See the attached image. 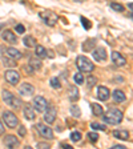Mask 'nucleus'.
Masks as SVG:
<instances>
[{
	"instance_id": "1",
	"label": "nucleus",
	"mask_w": 133,
	"mask_h": 149,
	"mask_svg": "<svg viewBox=\"0 0 133 149\" xmlns=\"http://www.w3.org/2000/svg\"><path fill=\"white\" fill-rule=\"evenodd\" d=\"M123 117H124V116H123V112H121L120 109L112 108L105 113V116H104V121H105L107 124L117 125L123 121Z\"/></svg>"
},
{
	"instance_id": "2",
	"label": "nucleus",
	"mask_w": 133,
	"mask_h": 149,
	"mask_svg": "<svg viewBox=\"0 0 133 149\" xmlns=\"http://www.w3.org/2000/svg\"><path fill=\"white\" fill-rule=\"evenodd\" d=\"M76 65L80 69V72H85V73H89V72H92L95 69V64L88 57H85V56H77Z\"/></svg>"
},
{
	"instance_id": "3",
	"label": "nucleus",
	"mask_w": 133,
	"mask_h": 149,
	"mask_svg": "<svg viewBox=\"0 0 133 149\" xmlns=\"http://www.w3.org/2000/svg\"><path fill=\"white\" fill-rule=\"evenodd\" d=\"M3 100H4V102H6L7 105H9V107H12L13 109H17L19 107L22 105V101L17 99V97H15L12 95V93L9 92V91H7V89H3Z\"/></svg>"
},
{
	"instance_id": "4",
	"label": "nucleus",
	"mask_w": 133,
	"mask_h": 149,
	"mask_svg": "<svg viewBox=\"0 0 133 149\" xmlns=\"http://www.w3.org/2000/svg\"><path fill=\"white\" fill-rule=\"evenodd\" d=\"M3 121L6 123L7 127L11 128V129H13V128H16L19 125L17 117H16L15 113L11 112V111H4L3 112Z\"/></svg>"
},
{
	"instance_id": "5",
	"label": "nucleus",
	"mask_w": 133,
	"mask_h": 149,
	"mask_svg": "<svg viewBox=\"0 0 133 149\" xmlns=\"http://www.w3.org/2000/svg\"><path fill=\"white\" fill-rule=\"evenodd\" d=\"M40 17L43 19V22L45 23L48 27H53V25L57 23L59 17L56 13H53L52 11H44L43 13H40Z\"/></svg>"
},
{
	"instance_id": "6",
	"label": "nucleus",
	"mask_w": 133,
	"mask_h": 149,
	"mask_svg": "<svg viewBox=\"0 0 133 149\" xmlns=\"http://www.w3.org/2000/svg\"><path fill=\"white\" fill-rule=\"evenodd\" d=\"M56 115H57V112H56L55 107L47 105L45 111H44V121L48 123V124H53L56 120Z\"/></svg>"
},
{
	"instance_id": "7",
	"label": "nucleus",
	"mask_w": 133,
	"mask_h": 149,
	"mask_svg": "<svg viewBox=\"0 0 133 149\" xmlns=\"http://www.w3.org/2000/svg\"><path fill=\"white\" fill-rule=\"evenodd\" d=\"M36 128L41 137H44V139H47V140H53V130L51 129L49 127L44 125L43 123H39V124L36 125Z\"/></svg>"
},
{
	"instance_id": "8",
	"label": "nucleus",
	"mask_w": 133,
	"mask_h": 149,
	"mask_svg": "<svg viewBox=\"0 0 133 149\" xmlns=\"http://www.w3.org/2000/svg\"><path fill=\"white\" fill-rule=\"evenodd\" d=\"M4 77H6L7 83L12 84V85H16V84L19 83V80H20V73H19L17 71H15V69L11 68L4 73Z\"/></svg>"
},
{
	"instance_id": "9",
	"label": "nucleus",
	"mask_w": 133,
	"mask_h": 149,
	"mask_svg": "<svg viewBox=\"0 0 133 149\" xmlns=\"http://www.w3.org/2000/svg\"><path fill=\"white\" fill-rule=\"evenodd\" d=\"M47 105H48V102H47V100L44 99L43 96H35V97H33V102H32V107H33V108L36 109L37 112H41V113H43V112L45 111Z\"/></svg>"
},
{
	"instance_id": "10",
	"label": "nucleus",
	"mask_w": 133,
	"mask_h": 149,
	"mask_svg": "<svg viewBox=\"0 0 133 149\" xmlns=\"http://www.w3.org/2000/svg\"><path fill=\"white\" fill-rule=\"evenodd\" d=\"M19 93L23 95V96H32L35 93V87L29 83H23L19 87Z\"/></svg>"
},
{
	"instance_id": "11",
	"label": "nucleus",
	"mask_w": 133,
	"mask_h": 149,
	"mask_svg": "<svg viewBox=\"0 0 133 149\" xmlns=\"http://www.w3.org/2000/svg\"><path fill=\"white\" fill-rule=\"evenodd\" d=\"M92 55H93V59L96 60V61H105L107 60V51L102 47H99L96 49H93Z\"/></svg>"
},
{
	"instance_id": "12",
	"label": "nucleus",
	"mask_w": 133,
	"mask_h": 149,
	"mask_svg": "<svg viewBox=\"0 0 133 149\" xmlns=\"http://www.w3.org/2000/svg\"><path fill=\"white\" fill-rule=\"evenodd\" d=\"M1 37H3L4 41H7L8 44H12V45H15V44L17 43V37H16V35L13 33L11 29H6V31H3Z\"/></svg>"
},
{
	"instance_id": "13",
	"label": "nucleus",
	"mask_w": 133,
	"mask_h": 149,
	"mask_svg": "<svg viewBox=\"0 0 133 149\" xmlns=\"http://www.w3.org/2000/svg\"><path fill=\"white\" fill-rule=\"evenodd\" d=\"M112 61L115 63V65H117V67H124L127 64V59L120 52H117V51L112 52Z\"/></svg>"
},
{
	"instance_id": "14",
	"label": "nucleus",
	"mask_w": 133,
	"mask_h": 149,
	"mask_svg": "<svg viewBox=\"0 0 133 149\" xmlns=\"http://www.w3.org/2000/svg\"><path fill=\"white\" fill-rule=\"evenodd\" d=\"M111 97V92L107 87H99L97 88V99L101 100V101H107V100Z\"/></svg>"
},
{
	"instance_id": "15",
	"label": "nucleus",
	"mask_w": 133,
	"mask_h": 149,
	"mask_svg": "<svg viewBox=\"0 0 133 149\" xmlns=\"http://www.w3.org/2000/svg\"><path fill=\"white\" fill-rule=\"evenodd\" d=\"M4 145L7 146V148H15V146L19 145V140L16 136H13V134H7L6 137H4Z\"/></svg>"
},
{
	"instance_id": "16",
	"label": "nucleus",
	"mask_w": 133,
	"mask_h": 149,
	"mask_svg": "<svg viewBox=\"0 0 133 149\" xmlns=\"http://www.w3.org/2000/svg\"><path fill=\"white\" fill-rule=\"evenodd\" d=\"M23 113H24L25 118L27 120H33L36 116H35V111H33V107L31 104H25L24 108H23Z\"/></svg>"
},
{
	"instance_id": "17",
	"label": "nucleus",
	"mask_w": 133,
	"mask_h": 149,
	"mask_svg": "<svg viewBox=\"0 0 133 149\" xmlns=\"http://www.w3.org/2000/svg\"><path fill=\"white\" fill-rule=\"evenodd\" d=\"M68 97H69V100H71L72 102L77 101L79 97H80L77 87H75V85H71V87H69V89H68Z\"/></svg>"
},
{
	"instance_id": "18",
	"label": "nucleus",
	"mask_w": 133,
	"mask_h": 149,
	"mask_svg": "<svg viewBox=\"0 0 133 149\" xmlns=\"http://www.w3.org/2000/svg\"><path fill=\"white\" fill-rule=\"evenodd\" d=\"M112 97H113L115 102H123V101H125V99H127L125 93L123 92V91H120V89L113 91V93H112Z\"/></svg>"
},
{
	"instance_id": "19",
	"label": "nucleus",
	"mask_w": 133,
	"mask_h": 149,
	"mask_svg": "<svg viewBox=\"0 0 133 149\" xmlns=\"http://www.w3.org/2000/svg\"><path fill=\"white\" fill-rule=\"evenodd\" d=\"M6 53H7V56H9V57H12V59H15V60H19V59H22V52H19L16 48H7L6 49Z\"/></svg>"
},
{
	"instance_id": "20",
	"label": "nucleus",
	"mask_w": 133,
	"mask_h": 149,
	"mask_svg": "<svg viewBox=\"0 0 133 149\" xmlns=\"http://www.w3.org/2000/svg\"><path fill=\"white\" fill-rule=\"evenodd\" d=\"M1 63L6 65L7 68H15L16 65H17V63L15 61V59L9 57V56H3V57H1Z\"/></svg>"
},
{
	"instance_id": "21",
	"label": "nucleus",
	"mask_w": 133,
	"mask_h": 149,
	"mask_svg": "<svg viewBox=\"0 0 133 149\" xmlns=\"http://www.w3.org/2000/svg\"><path fill=\"white\" fill-rule=\"evenodd\" d=\"M96 43H97L96 39H89V40H87L85 43L83 44L84 52H92V51H93V47L96 45Z\"/></svg>"
},
{
	"instance_id": "22",
	"label": "nucleus",
	"mask_w": 133,
	"mask_h": 149,
	"mask_svg": "<svg viewBox=\"0 0 133 149\" xmlns=\"http://www.w3.org/2000/svg\"><path fill=\"white\" fill-rule=\"evenodd\" d=\"M113 136L118 140H129V132L128 130H113Z\"/></svg>"
},
{
	"instance_id": "23",
	"label": "nucleus",
	"mask_w": 133,
	"mask_h": 149,
	"mask_svg": "<svg viewBox=\"0 0 133 149\" xmlns=\"http://www.w3.org/2000/svg\"><path fill=\"white\" fill-rule=\"evenodd\" d=\"M91 109H92V113L95 116H102L104 115V109H102V107L100 105V104H97V102H93L92 105H91Z\"/></svg>"
},
{
	"instance_id": "24",
	"label": "nucleus",
	"mask_w": 133,
	"mask_h": 149,
	"mask_svg": "<svg viewBox=\"0 0 133 149\" xmlns=\"http://www.w3.org/2000/svg\"><path fill=\"white\" fill-rule=\"evenodd\" d=\"M35 52H36L37 57H40V59H45L47 57V49L43 45H35Z\"/></svg>"
},
{
	"instance_id": "25",
	"label": "nucleus",
	"mask_w": 133,
	"mask_h": 149,
	"mask_svg": "<svg viewBox=\"0 0 133 149\" xmlns=\"http://www.w3.org/2000/svg\"><path fill=\"white\" fill-rule=\"evenodd\" d=\"M29 67H31L32 69H40L41 67H43V63H41V60L36 59V57H31L29 59Z\"/></svg>"
},
{
	"instance_id": "26",
	"label": "nucleus",
	"mask_w": 133,
	"mask_h": 149,
	"mask_svg": "<svg viewBox=\"0 0 133 149\" xmlns=\"http://www.w3.org/2000/svg\"><path fill=\"white\" fill-rule=\"evenodd\" d=\"M23 44H24L25 47H28V48H32V47L36 45V40H35V37H32V36H25L24 39H23Z\"/></svg>"
},
{
	"instance_id": "27",
	"label": "nucleus",
	"mask_w": 133,
	"mask_h": 149,
	"mask_svg": "<svg viewBox=\"0 0 133 149\" xmlns=\"http://www.w3.org/2000/svg\"><path fill=\"white\" fill-rule=\"evenodd\" d=\"M71 113H72V116H73V117H76V118H79L81 116L80 108H79L77 105H72L71 107Z\"/></svg>"
},
{
	"instance_id": "28",
	"label": "nucleus",
	"mask_w": 133,
	"mask_h": 149,
	"mask_svg": "<svg viewBox=\"0 0 133 149\" xmlns=\"http://www.w3.org/2000/svg\"><path fill=\"white\" fill-rule=\"evenodd\" d=\"M96 83H97V80H96V77H95V76L89 74V76L87 77V85H88L89 88L95 87V85H96Z\"/></svg>"
},
{
	"instance_id": "29",
	"label": "nucleus",
	"mask_w": 133,
	"mask_h": 149,
	"mask_svg": "<svg viewBox=\"0 0 133 149\" xmlns=\"http://www.w3.org/2000/svg\"><path fill=\"white\" fill-rule=\"evenodd\" d=\"M73 80L76 84H83L84 83V76L81 72H79V73H75L73 74Z\"/></svg>"
},
{
	"instance_id": "30",
	"label": "nucleus",
	"mask_w": 133,
	"mask_h": 149,
	"mask_svg": "<svg viewBox=\"0 0 133 149\" xmlns=\"http://www.w3.org/2000/svg\"><path fill=\"white\" fill-rule=\"evenodd\" d=\"M111 8L113 9V11H116V12H123V11H124V6L120 3H112Z\"/></svg>"
},
{
	"instance_id": "31",
	"label": "nucleus",
	"mask_w": 133,
	"mask_h": 149,
	"mask_svg": "<svg viewBox=\"0 0 133 149\" xmlns=\"http://www.w3.org/2000/svg\"><path fill=\"white\" fill-rule=\"evenodd\" d=\"M80 20H81V24H83V27L85 28V29H91V28H92V23H91L88 19H85L84 16H81Z\"/></svg>"
},
{
	"instance_id": "32",
	"label": "nucleus",
	"mask_w": 133,
	"mask_h": 149,
	"mask_svg": "<svg viewBox=\"0 0 133 149\" xmlns=\"http://www.w3.org/2000/svg\"><path fill=\"white\" fill-rule=\"evenodd\" d=\"M71 140L73 141V143H79V141L81 140V133L80 132H77V130H76V132H72L71 133Z\"/></svg>"
},
{
	"instance_id": "33",
	"label": "nucleus",
	"mask_w": 133,
	"mask_h": 149,
	"mask_svg": "<svg viewBox=\"0 0 133 149\" xmlns=\"http://www.w3.org/2000/svg\"><path fill=\"white\" fill-rule=\"evenodd\" d=\"M51 87L52 88H56V89H59L61 88V84H60V80L57 77H52L51 79Z\"/></svg>"
},
{
	"instance_id": "34",
	"label": "nucleus",
	"mask_w": 133,
	"mask_h": 149,
	"mask_svg": "<svg viewBox=\"0 0 133 149\" xmlns=\"http://www.w3.org/2000/svg\"><path fill=\"white\" fill-rule=\"evenodd\" d=\"M91 128L95 130H107V127L102 124H99V123H92L91 124Z\"/></svg>"
},
{
	"instance_id": "35",
	"label": "nucleus",
	"mask_w": 133,
	"mask_h": 149,
	"mask_svg": "<svg viewBox=\"0 0 133 149\" xmlns=\"http://www.w3.org/2000/svg\"><path fill=\"white\" fill-rule=\"evenodd\" d=\"M88 139H89L91 143H96L97 140H99V134L95 133V132H89L88 133Z\"/></svg>"
},
{
	"instance_id": "36",
	"label": "nucleus",
	"mask_w": 133,
	"mask_h": 149,
	"mask_svg": "<svg viewBox=\"0 0 133 149\" xmlns=\"http://www.w3.org/2000/svg\"><path fill=\"white\" fill-rule=\"evenodd\" d=\"M15 31L17 32V33L23 35V33H24V32H25V27H24V25H23V24H17V25H16V27H15Z\"/></svg>"
},
{
	"instance_id": "37",
	"label": "nucleus",
	"mask_w": 133,
	"mask_h": 149,
	"mask_svg": "<svg viewBox=\"0 0 133 149\" xmlns=\"http://www.w3.org/2000/svg\"><path fill=\"white\" fill-rule=\"evenodd\" d=\"M17 132H19V134H20L22 137H24L25 134H27V129H25L24 125H20V127H19V129H17Z\"/></svg>"
},
{
	"instance_id": "38",
	"label": "nucleus",
	"mask_w": 133,
	"mask_h": 149,
	"mask_svg": "<svg viewBox=\"0 0 133 149\" xmlns=\"http://www.w3.org/2000/svg\"><path fill=\"white\" fill-rule=\"evenodd\" d=\"M37 148L48 149V148H51V146H49V144H47V143H39V144H37Z\"/></svg>"
},
{
	"instance_id": "39",
	"label": "nucleus",
	"mask_w": 133,
	"mask_h": 149,
	"mask_svg": "<svg viewBox=\"0 0 133 149\" xmlns=\"http://www.w3.org/2000/svg\"><path fill=\"white\" fill-rule=\"evenodd\" d=\"M112 149H125V146L124 145H113Z\"/></svg>"
},
{
	"instance_id": "40",
	"label": "nucleus",
	"mask_w": 133,
	"mask_h": 149,
	"mask_svg": "<svg viewBox=\"0 0 133 149\" xmlns=\"http://www.w3.org/2000/svg\"><path fill=\"white\" fill-rule=\"evenodd\" d=\"M4 133V127H3V123L0 121V134H3Z\"/></svg>"
},
{
	"instance_id": "41",
	"label": "nucleus",
	"mask_w": 133,
	"mask_h": 149,
	"mask_svg": "<svg viewBox=\"0 0 133 149\" xmlns=\"http://www.w3.org/2000/svg\"><path fill=\"white\" fill-rule=\"evenodd\" d=\"M63 148H64V149H72V146L68 145V144H64V145H63Z\"/></svg>"
},
{
	"instance_id": "42",
	"label": "nucleus",
	"mask_w": 133,
	"mask_h": 149,
	"mask_svg": "<svg viewBox=\"0 0 133 149\" xmlns=\"http://www.w3.org/2000/svg\"><path fill=\"white\" fill-rule=\"evenodd\" d=\"M132 7H133V4H132V3H129V4H128V8H129L130 11H132Z\"/></svg>"
},
{
	"instance_id": "43",
	"label": "nucleus",
	"mask_w": 133,
	"mask_h": 149,
	"mask_svg": "<svg viewBox=\"0 0 133 149\" xmlns=\"http://www.w3.org/2000/svg\"><path fill=\"white\" fill-rule=\"evenodd\" d=\"M73 1H76V3H83L84 0H73Z\"/></svg>"
},
{
	"instance_id": "44",
	"label": "nucleus",
	"mask_w": 133,
	"mask_h": 149,
	"mask_svg": "<svg viewBox=\"0 0 133 149\" xmlns=\"http://www.w3.org/2000/svg\"><path fill=\"white\" fill-rule=\"evenodd\" d=\"M1 49H3V47H1V45H0V51H1Z\"/></svg>"
},
{
	"instance_id": "45",
	"label": "nucleus",
	"mask_w": 133,
	"mask_h": 149,
	"mask_svg": "<svg viewBox=\"0 0 133 149\" xmlns=\"http://www.w3.org/2000/svg\"><path fill=\"white\" fill-rule=\"evenodd\" d=\"M20 1H22V3H24V0H20Z\"/></svg>"
}]
</instances>
